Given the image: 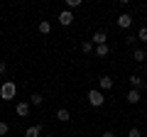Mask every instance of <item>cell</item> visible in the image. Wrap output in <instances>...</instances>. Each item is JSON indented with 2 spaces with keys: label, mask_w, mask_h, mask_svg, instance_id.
I'll return each instance as SVG.
<instances>
[{
  "label": "cell",
  "mask_w": 147,
  "mask_h": 137,
  "mask_svg": "<svg viewBox=\"0 0 147 137\" xmlns=\"http://www.w3.org/2000/svg\"><path fill=\"white\" fill-rule=\"evenodd\" d=\"M57 120L59 122H69V120H71V113H69L66 108H59V110H57Z\"/></svg>",
  "instance_id": "11"
},
{
  "label": "cell",
  "mask_w": 147,
  "mask_h": 137,
  "mask_svg": "<svg viewBox=\"0 0 147 137\" xmlns=\"http://www.w3.org/2000/svg\"><path fill=\"white\" fill-rule=\"evenodd\" d=\"M105 42H108V34H105L103 30H98L93 34V44H96V47H100V44H105Z\"/></svg>",
  "instance_id": "6"
},
{
  "label": "cell",
  "mask_w": 147,
  "mask_h": 137,
  "mask_svg": "<svg viewBox=\"0 0 147 137\" xmlns=\"http://www.w3.org/2000/svg\"><path fill=\"white\" fill-rule=\"evenodd\" d=\"M15 93H17L15 81H5V83L0 86V98H3V100H12V98H15Z\"/></svg>",
  "instance_id": "1"
},
{
  "label": "cell",
  "mask_w": 147,
  "mask_h": 137,
  "mask_svg": "<svg viewBox=\"0 0 147 137\" xmlns=\"http://www.w3.org/2000/svg\"><path fill=\"white\" fill-rule=\"evenodd\" d=\"M81 5V0H66V7L69 10H74V7H79Z\"/></svg>",
  "instance_id": "19"
},
{
  "label": "cell",
  "mask_w": 147,
  "mask_h": 137,
  "mask_svg": "<svg viewBox=\"0 0 147 137\" xmlns=\"http://www.w3.org/2000/svg\"><path fill=\"white\" fill-rule=\"evenodd\" d=\"M42 103H44V98L39 93H32L30 95V105H42Z\"/></svg>",
  "instance_id": "13"
},
{
  "label": "cell",
  "mask_w": 147,
  "mask_h": 137,
  "mask_svg": "<svg viewBox=\"0 0 147 137\" xmlns=\"http://www.w3.org/2000/svg\"><path fill=\"white\" fill-rule=\"evenodd\" d=\"M98 86H100V91H110V88H113V79H110V76H100Z\"/></svg>",
  "instance_id": "9"
},
{
  "label": "cell",
  "mask_w": 147,
  "mask_h": 137,
  "mask_svg": "<svg viewBox=\"0 0 147 137\" xmlns=\"http://www.w3.org/2000/svg\"><path fill=\"white\" fill-rule=\"evenodd\" d=\"M118 25H120L123 30H127V27L132 25V15H130V12H123V15L118 17Z\"/></svg>",
  "instance_id": "5"
},
{
  "label": "cell",
  "mask_w": 147,
  "mask_h": 137,
  "mask_svg": "<svg viewBox=\"0 0 147 137\" xmlns=\"http://www.w3.org/2000/svg\"><path fill=\"white\" fill-rule=\"evenodd\" d=\"M132 59H135V61H145V59H147V54L142 52V49H135V52H132Z\"/></svg>",
  "instance_id": "15"
},
{
  "label": "cell",
  "mask_w": 147,
  "mask_h": 137,
  "mask_svg": "<svg viewBox=\"0 0 147 137\" xmlns=\"http://www.w3.org/2000/svg\"><path fill=\"white\" fill-rule=\"evenodd\" d=\"M59 25H64V27L74 25V15H71V10H64V12H59Z\"/></svg>",
  "instance_id": "3"
},
{
  "label": "cell",
  "mask_w": 147,
  "mask_h": 137,
  "mask_svg": "<svg viewBox=\"0 0 147 137\" xmlns=\"http://www.w3.org/2000/svg\"><path fill=\"white\" fill-rule=\"evenodd\" d=\"M5 71H7V64H5V61H0V79H3V74H5Z\"/></svg>",
  "instance_id": "21"
},
{
  "label": "cell",
  "mask_w": 147,
  "mask_h": 137,
  "mask_svg": "<svg viewBox=\"0 0 147 137\" xmlns=\"http://www.w3.org/2000/svg\"><path fill=\"white\" fill-rule=\"evenodd\" d=\"M127 81H130V86H132L135 91H142V88H145V81H142V76H137V74H132Z\"/></svg>",
  "instance_id": "4"
},
{
  "label": "cell",
  "mask_w": 147,
  "mask_h": 137,
  "mask_svg": "<svg viewBox=\"0 0 147 137\" xmlns=\"http://www.w3.org/2000/svg\"><path fill=\"white\" fill-rule=\"evenodd\" d=\"M137 42H147V27H140V32H137Z\"/></svg>",
  "instance_id": "16"
},
{
  "label": "cell",
  "mask_w": 147,
  "mask_h": 137,
  "mask_svg": "<svg viewBox=\"0 0 147 137\" xmlns=\"http://www.w3.org/2000/svg\"><path fill=\"white\" fill-rule=\"evenodd\" d=\"M30 103H17V105H15V110H17V115H20V118H27V115H30Z\"/></svg>",
  "instance_id": "8"
},
{
  "label": "cell",
  "mask_w": 147,
  "mask_h": 137,
  "mask_svg": "<svg viewBox=\"0 0 147 137\" xmlns=\"http://www.w3.org/2000/svg\"><path fill=\"white\" fill-rule=\"evenodd\" d=\"M125 98H127V103L135 105V103H140V100H142V93H140V91H135V88H130V93H127Z\"/></svg>",
  "instance_id": "7"
},
{
  "label": "cell",
  "mask_w": 147,
  "mask_h": 137,
  "mask_svg": "<svg viewBox=\"0 0 147 137\" xmlns=\"http://www.w3.org/2000/svg\"><path fill=\"white\" fill-rule=\"evenodd\" d=\"M108 52H110L108 44H100V47H96V54H98V56H108Z\"/></svg>",
  "instance_id": "14"
},
{
  "label": "cell",
  "mask_w": 147,
  "mask_h": 137,
  "mask_svg": "<svg viewBox=\"0 0 147 137\" xmlns=\"http://www.w3.org/2000/svg\"><path fill=\"white\" fill-rule=\"evenodd\" d=\"M37 30H39V34H49V32H52V25H49L47 20H42V22H39V27H37Z\"/></svg>",
  "instance_id": "12"
},
{
  "label": "cell",
  "mask_w": 147,
  "mask_h": 137,
  "mask_svg": "<svg viewBox=\"0 0 147 137\" xmlns=\"http://www.w3.org/2000/svg\"><path fill=\"white\" fill-rule=\"evenodd\" d=\"M81 52H84V54H91V52H93V42H84V44H81Z\"/></svg>",
  "instance_id": "17"
},
{
  "label": "cell",
  "mask_w": 147,
  "mask_h": 137,
  "mask_svg": "<svg viewBox=\"0 0 147 137\" xmlns=\"http://www.w3.org/2000/svg\"><path fill=\"white\" fill-rule=\"evenodd\" d=\"M7 132H10V125L7 122H0V137H5Z\"/></svg>",
  "instance_id": "18"
},
{
  "label": "cell",
  "mask_w": 147,
  "mask_h": 137,
  "mask_svg": "<svg viewBox=\"0 0 147 137\" xmlns=\"http://www.w3.org/2000/svg\"><path fill=\"white\" fill-rule=\"evenodd\" d=\"M127 137H142V132L137 130V127H130V132H127Z\"/></svg>",
  "instance_id": "20"
},
{
  "label": "cell",
  "mask_w": 147,
  "mask_h": 137,
  "mask_svg": "<svg viewBox=\"0 0 147 137\" xmlns=\"http://www.w3.org/2000/svg\"><path fill=\"white\" fill-rule=\"evenodd\" d=\"M100 137H115V132H113V130H105V132H103Z\"/></svg>",
  "instance_id": "22"
},
{
  "label": "cell",
  "mask_w": 147,
  "mask_h": 137,
  "mask_svg": "<svg viewBox=\"0 0 147 137\" xmlns=\"http://www.w3.org/2000/svg\"><path fill=\"white\" fill-rule=\"evenodd\" d=\"M25 137H42V125H34V127H27Z\"/></svg>",
  "instance_id": "10"
},
{
  "label": "cell",
  "mask_w": 147,
  "mask_h": 137,
  "mask_svg": "<svg viewBox=\"0 0 147 137\" xmlns=\"http://www.w3.org/2000/svg\"><path fill=\"white\" fill-rule=\"evenodd\" d=\"M44 137H54V135H44Z\"/></svg>",
  "instance_id": "23"
},
{
  "label": "cell",
  "mask_w": 147,
  "mask_h": 137,
  "mask_svg": "<svg viewBox=\"0 0 147 137\" xmlns=\"http://www.w3.org/2000/svg\"><path fill=\"white\" fill-rule=\"evenodd\" d=\"M88 103H91V105H93V108H100V105H103V103H105V95L100 93V91L91 88V91H88Z\"/></svg>",
  "instance_id": "2"
}]
</instances>
